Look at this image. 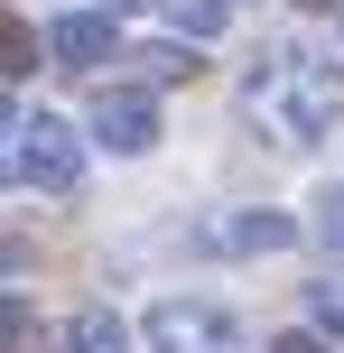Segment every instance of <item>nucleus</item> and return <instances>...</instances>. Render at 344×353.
<instances>
[{
    "label": "nucleus",
    "mask_w": 344,
    "mask_h": 353,
    "mask_svg": "<svg viewBox=\"0 0 344 353\" xmlns=\"http://www.w3.org/2000/svg\"><path fill=\"white\" fill-rule=\"evenodd\" d=\"M261 353H335L326 335H279V344H261Z\"/></svg>",
    "instance_id": "nucleus-13"
},
{
    "label": "nucleus",
    "mask_w": 344,
    "mask_h": 353,
    "mask_svg": "<svg viewBox=\"0 0 344 353\" xmlns=\"http://www.w3.org/2000/svg\"><path fill=\"white\" fill-rule=\"evenodd\" d=\"M307 325L344 344V270H335V279H307Z\"/></svg>",
    "instance_id": "nucleus-9"
},
{
    "label": "nucleus",
    "mask_w": 344,
    "mask_h": 353,
    "mask_svg": "<svg viewBox=\"0 0 344 353\" xmlns=\"http://www.w3.org/2000/svg\"><path fill=\"white\" fill-rule=\"evenodd\" d=\"M279 93H289V103H279L289 140H316V130L344 121V65H335V56H298V74H289Z\"/></svg>",
    "instance_id": "nucleus-3"
},
{
    "label": "nucleus",
    "mask_w": 344,
    "mask_h": 353,
    "mask_svg": "<svg viewBox=\"0 0 344 353\" xmlns=\"http://www.w3.org/2000/svg\"><path fill=\"white\" fill-rule=\"evenodd\" d=\"M140 335H149V353H252L242 316L214 307V298H159L140 316Z\"/></svg>",
    "instance_id": "nucleus-2"
},
{
    "label": "nucleus",
    "mask_w": 344,
    "mask_h": 353,
    "mask_svg": "<svg viewBox=\"0 0 344 353\" xmlns=\"http://www.w3.org/2000/svg\"><path fill=\"white\" fill-rule=\"evenodd\" d=\"M177 74H196V56H186L177 37H159V47H140V84H177Z\"/></svg>",
    "instance_id": "nucleus-10"
},
{
    "label": "nucleus",
    "mask_w": 344,
    "mask_h": 353,
    "mask_svg": "<svg viewBox=\"0 0 344 353\" xmlns=\"http://www.w3.org/2000/svg\"><path fill=\"white\" fill-rule=\"evenodd\" d=\"M0 335H10V353H37V344H47V325H37V307L19 298V288H10V307H0Z\"/></svg>",
    "instance_id": "nucleus-11"
},
{
    "label": "nucleus",
    "mask_w": 344,
    "mask_h": 353,
    "mask_svg": "<svg viewBox=\"0 0 344 353\" xmlns=\"http://www.w3.org/2000/svg\"><path fill=\"white\" fill-rule=\"evenodd\" d=\"M93 149H112V159H149L159 149V103L130 84H103L93 93Z\"/></svg>",
    "instance_id": "nucleus-4"
},
{
    "label": "nucleus",
    "mask_w": 344,
    "mask_h": 353,
    "mask_svg": "<svg viewBox=\"0 0 344 353\" xmlns=\"http://www.w3.org/2000/svg\"><path fill=\"white\" fill-rule=\"evenodd\" d=\"M65 353H130V325L93 298V307H74V316H65Z\"/></svg>",
    "instance_id": "nucleus-7"
},
{
    "label": "nucleus",
    "mask_w": 344,
    "mask_h": 353,
    "mask_svg": "<svg viewBox=\"0 0 344 353\" xmlns=\"http://www.w3.org/2000/svg\"><path fill=\"white\" fill-rule=\"evenodd\" d=\"M223 10H233V0H159V19H168L177 37H214V28H223Z\"/></svg>",
    "instance_id": "nucleus-8"
},
{
    "label": "nucleus",
    "mask_w": 344,
    "mask_h": 353,
    "mask_svg": "<svg viewBox=\"0 0 344 353\" xmlns=\"http://www.w3.org/2000/svg\"><path fill=\"white\" fill-rule=\"evenodd\" d=\"M47 56L65 74H93L103 56H121V47H112V10H56L47 19Z\"/></svg>",
    "instance_id": "nucleus-6"
},
{
    "label": "nucleus",
    "mask_w": 344,
    "mask_h": 353,
    "mask_svg": "<svg viewBox=\"0 0 344 353\" xmlns=\"http://www.w3.org/2000/svg\"><path fill=\"white\" fill-rule=\"evenodd\" d=\"M103 10H112V19H130V10H149V0H103Z\"/></svg>",
    "instance_id": "nucleus-14"
},
{
    "label": "nucleus",
    "mask_w": 344,
    "mask_h": 353,
    "mask_svg": "<svg viewBox=\"0 0 344 353\" xmlns=\"http://www.w3.org/2000/svg\"><path fill=\"white\" fill-rule=\"evenodd\" d=\"M10 176L28 195H74L84 186V130L56 112H10Z\"/></svg>",
    "instance_id": "nucleus-1"
},
{
    "label": "nucleus",
    "mask_w": 344,
    "mask_h": 353,
    "mask_svg": "<svg viewBox=\"0 0 344 353\" xmlns=\"http://www.w3.org/2000/svg\"><path fill=\"white\" fill-rule=\"evenodd\" d=\"M307 205H316V214H307V232H316L326 251H344V186H316Z\"/></svg>",
    "instance_id": "nucleus-12"
},
{
    "label": "nucleus",
    "mask_w": 344,
    "mask_h": 353,
    "mask_svg": "<svg viewBox=\"0 0 344 353\" xmlns=\"http://www.w3.org/2000/svg\"><path fill=\"white\" fill-rule=\"evenodd\" d=\"M307 10H326V0H307Z\"/></svg>",
    "instance_id": "nucleus-15"
},
{
    "label": "nucleus",
    "mask_w": 344,
    "mask_h": 353,
    "mask_svg": "<svg viewBox=\"0 0 344 353\" xmlns=\"http://www.w3.org/2000/svg\"><path fill=\"white\" fill-rule=\"evenodd\" d=\"M289 242H298V223L279 205H223L196 223V251H289Z\"/></svg>",
    "instance_id": "nucleus-5"
}]
</instances>
